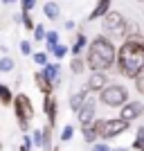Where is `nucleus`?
<instances>
[{
	"label": "nucleus",
	"mask_w": 144,
	"mask_h": 151,
	"mask_svg": "<svg viewBox=\"0 0 144 151\" xmlns=\"http://www.w3.org/2000/svg\"><path fill=\"white\" fill-rule=\"evenodd\" d=\"M119 75L126 79H135L138 75L144 72V41L142 38H126L119 45L115 54Z\"/></svg>",
	"instance_id": "f257e3e1"
},
{
	"label": "nucleus",
	"mask_w": 144,
	"mask_h": 151,
	"mask_svg": "<svg viewBox=\"0 0 144 151\" xmlns=\"http://www.w3.org/2000/svg\"><path fill=\"white\" fill-rule=\"evenodd\" d=\"M86 47H88V52H86V68H90L92 72H106V70L113 68L117 50H115L113 41H110L108 36H104V34H101V36H95Z\"/></svg>",
	"instance_id": "f03ea898"
},
{
	"label": "nucleus",
	"mask_w": 144,
	"mask_h": 151,
	"mask_svg": "<svg viewBox=\"0 0 144 151\" xmlns=\"http://www.w3.org/2000/svg\"><path fill=\"white\" fill-rule=\"evenodd\" d=\"M11 108H14V115H16V122H18V129L23 133H29V124L34 120V104H32L29 95L27 93H16L14 95V101H11Z\"/></svg>",
	"instance_id": "7ed1b4c3"
},
{
	"label": "nucleus",
	"mask_w": 144,
	"mask_h": 151,
	"mask_svg": "<svg viewBox=\"0 0 144 151\" xmlns=\"http://www.w3.org/2000/svg\"><path fill=\"white\" fill-rule=\"evenodd\" d=\"M92 126H95V131H97V138L110 140V138L122 135L124 131H128L131 122L122 120V117H108V120H92Z\"/></svg>",
	"instance_id": "20e7f679"
},
{
	"label": "nucleus",
	"mask_w": 144,
	"mask_h": 151,
	"mask_svg": "<svg viewBox=\"0 0 144 151\" xmlns=\"http://www.w3.org/2000/svg\"><path fill=\"white\" fill-rule=\"evenodd\" d=\"M126 99H128V90L119 83H110V86L99 90V101L108 108H122Z\"/></svg>",
	"instance_id": "39448f33"
},
{
	"label": "nucleus",
	"mask_w": 144,
	"mask_h": 151,
	"mask_svg": "<svg viewBox=\"0 0 144 151\" xmlns=\"http://www.w3.org/2000/svg\"><path fill=\"white\" fill-rule=\"evenodd\" d=\"M95 111H97V99H92V97H86V101L81 104V108L77 111V120H79V124H81V126L92 124V120H95Z\"/></svg>",
	"instance_id": "423d86ee"
},
{
	"label": "nucleus",
	"mask_w": 144,
	"mask_h": 151,
	"mask_svg": "<svg viewBox=\"0 0 144 151\" xmlns=\"http://www.w3.org/2000/svg\"><path fill=\"white\" fill-rule=\"evenodd\" d=\"M43 113H45V117H47V124L54 129V126H57V117H59V99L54 95L43 97Z\"/></svg>",
	"instance_id": "0eeeda50"
},
{
	"label": "nucleus",
	"mask_w": 144,
	"mask_h": 151,
	"mask_svg": "<svg viewBox=\"0 0 144 151\" xmlns=\"http://www.w3.org/2000/svg\"><path fill=\"white\" fill-rule=\"evenodd\" d=\"M124 25H126V20H124V16H122L119 12H108L106 16H104V29H106V32L122 34Z\"/></svg>",
	"instance_id": "6e6552de"
},
{
	"label": "nucleus",
	"mask_w": 144,
	"mask_h": 151,
	"mask_svg": "<svg viewBox=\"0 0 144 151\" xmlns=\"http://www.w3.org/2000/svg\"><path fill=\"white\" fill-rule=\"evenodd\" d=\"M41 75H43L54 88L61 86V81H63V77H61V63H50V61H47L43 65V70H41Z\"/></svg>",
	"instance_id": "1a4fd4ad"
},
{
	"label": "nucleus",
	"mask_w": 144,
	"mask_h": 151,
	"mask_svg": "<svg viewBox=\"0 0 144 151\" xmlns=\"http://www.w3.org/2000/svg\"><path fill=\"white\" fill-rule=\"evenodd\" d=\"M144 113V104L142 101H126L124 106H122V113H119V117L126 122L131 120H138V117H142Z\"/></svg>",
	"instance_id": "9d476101"
},
{
	"label": "nucleus",
	"mask_w": 144,
	"mask_h": 151,
	"mask_svg": "<svg viewBox=\"0 0 144 151\" xmlns=\"http://www.w3.org/2000/svg\"><path fill=\"white\" fill-rule=\"evenodd\" d=\"M106 86H108L106 72H90V77H88V81H86V90L88 93H99V90L106 88Z\"/></svg>",
	"instance_id": "9b49d317"
},
{
	"label": "nucleus",
	"mask_w": 144,
	"mask_h": 151,
	"mask_svg": "<svg viewBox=\"0 0 144 151\" xmlns=\"http://www.w3.org/2000/svg\"><path fill=\"white\" fill-rule=\"evenodd\" d=\"M110 5H113V0H97V5H95V9L90 12V16H88V20H97V18H104L108 12H110Z\"/></svg>",
	"instance_id": "f8f14e48"
},
{
	"label": "nucleus",
	"mask_w": 144,
	"mask_h": 151,
	"mask_svg": "<svg viewBox=\"0 0 144 151\" xmlns=\"http://www.w3.org/2000/svg\"><path fill=\"white\" fill-rule=\"evenodd\" d=\"M34 81H36V88L41 90V95H43V97H47V95L54 93V86H52V83L47 81L41 72H36V75H34Z\"/></svg>",
	"instance_id": "ddd939ff"
},
{
	"label": "nucleus",
	"mask_w": 144,
	"mask_h": 151,
	"mask_svg": "<svg viewBox=\"0 0 144 151\" xmlns=\"http://www.w3.org/2000/svg\"><path fill=\"white\" fill-rule=\"evenodd\" d=\"M86 97H88V90H86V88H83V90H77V93H72V95H70V99H68L70 108L77 113V111L81 108V104L86 101Z\"/></svg>",
	"instance_id": "4468645a"
},
{
	"label": "nucleus",
	"mask_w": 144,
	"mask_h": 151,
	"mask_svg": "<svg viewBox=\"0 0 144 151\" xmlns=\"http://www.w3.org/2000/svg\"><path fill=\"white\" fill-rule=\"evenodd\" d=\"M14 90L7 86V83H2L0 81V106H5V108H9L11 106V101H14Z\"/></svg>",
	"instance_id": "2eb2a0df"
},
{
	"label": "nucleus",
	"mask_w": 144,
	"mask_h": 151,
	"mask_svg": "<svg viewBox=\"0 0 144 151\" xmlns=\"http://www.w3.org/2000/svg\"><path fill=\"white\" fill-rule=\"evenodd\" d=\"M122 36H124V41L126 38H142V32H140L138 23H126L124 29H122Z\"/></svg>",
	"instance_id": "dca6fc26"
},
{
	"label": "nucleus",
	"mask_w": 144,
	"mask_h": 151,
	"mask_svg": "<svg viewBox=\"0 0 144 151\" xmlns=\"http://www.w3.org/2000/svg\"><path fill=\"white\" fill-rule=\"evenodd\" d=\"M43 14H45V18H50V20H57L59 16H61V9H59V5L57 2H45L43 5Z\"/></svg>",
	"instance_id": "f3484780"
},
{
	"label": "nucleus",
	"mask_w": 144,
	"mask_h": 151,
	"mask_svg": "<svg viewBox=\"0 0 144 151\" xmlns=\"http://www.w3.org/2000/svg\"><path fill=\"white\" fill-rule=\"evenodd\" d=\"M43 41H45V52H47V54L52 52V47H54L57 43H61V41H59V34L54 29H47V32H45V38H43Z\"/></svg>",
	"instance_id": "a211bd4d"
},
{
	"label": "nucleus",
	"mask_w": 144,
	"mask_h": 151,
	"mask_svg": "<svg viewBox=\"0 0 144 151\" xmlns=\"http://www.w3.org/2000/svg\"><path fill=\"white\" fill-rule=\"evenodd\" d=\"M88 45V38H86V34H77V38H75V43H72V54L75 57H81V50Z\"/></svg>",
	"instance_id": "6ab92c4d"
},
{
	"label": "nucleus",
	"mask_w": 144,
	"mask_h": 151,
	"mask_svg": "<svg viewBox=\"0 0 144 151\" xmlns=\"http://www.w3.org/2000/svg\"><path fill=\"white\" fill-rule=\"evenodd\" d=\"M70 70H72V75H83V72H86V59H81V57H72Z\"/></svg>",
	"instance_id": "aec40b11"
},
{
	"label": "nucleus",
	"mask_w": 144,
	"mask_h": 151,
	"mask_svg": "<svg viewBox=\"0 0 144 151\" xmlns=\"http://www.w3.org/2000/svg\"><path fill=\"white\" fill-rule=\"evenodd\" d=\"M81 133H83V140H86L88 145H95V142H97V131H95V126H92V124L81 126Z\"/></svg>",
	"instance_id": "412c9836"
},
{
	"label": "nucleus",
	"mask_w": 144,
	"mask_h": 151,
	"mask_svg": "<svg viewBox=\"0 0 144 151\" xmlns=\"http://www.w3.org/2000/svg\"><path fill=\"white\" fill-rule=\"evenodd\" d=\"M41 133H43V147H41V149H43V151H50L52 149V126L45 124L43 129H41Z\"/></svg>",
	"instance_id": "4be33fe9"
},
{
	"label": "nucleus",
	"mask_w": 144,
	"mask_h": 151,
	"mask_svg": "<svg viewBox=\"0 0 144 151\" xmlns=\"http://www.w3.org/2000/svg\"><path fill=\"white\" fill-rule=\"evenodd\" d=\"M68 52H70V47H68V45H63V43H57L54 47H52V52H50V54H52L54 59H57V61H61V59L65 57Z\"/></svg>",
	"instance_id": "5701e85b"
},
{
	"label": "nucleus",
	"mask_w": 144,
	"mask_h": 151,
	"mask_svg": "<svg viewBox=\"0 0 144 151\" xmlns=\"http://www.w3.org/2000/svg\"><path fill=\"white\" fill-rule=\"evenodd\" d=\"M14 68H16V61L9 54H5V57L0 59V72H11Z\"/></svg>",
	"instance_id": "b1692460"
},
{
	"label": "nucleus",
	"mask_w": 144,
	"mask_h": 151,
	"mask_svg": "<svg viewBox=\"0 0 144 151\" xmlns=\"http://www.w3.org/2000/svg\"><path fill=\"white\" fill-rule=\"evenodd\" d=\"M32 59H34V63H36V65H41V68H43L45 63L50 61V54H47V52H32Z\"/></svg>",
	"instance_id": "393cba45"
},
{
	"label": "nucleus",
	"mask_w": 144,
	"mask_h": 151,
	"mask_svg": "<svg viewBox=\"0 0 144 151\" xmlns=\"http://www.w3.org/2000/svg\"><path fill=\"white\" fill-rule=\"evenodd\" d=\"M72 135H75V126H72V124H65L59 138H61V142H70V140H72Z\"/></svg>",
	"instance_id": "a878e982"
},
{
	"label": "nucleus",
	"mask_w": 144,
	"mask_h": 151,
	"mask_svg": "<svg viewBox=\"0 0 144 151\" xmlns=\"http://www.w3.org/2000/svg\"><path fill=\"white\" fill-rule=\"evenodd\" d=\"M29 135H32V145L36 147V149H41V147H43V133H41V129L29 131Z\"/></svg>",
	"instance_id": "bb28decb"
},
{
	"label": "nucleus",
	"mask_w": 144,
	"mask_h": 151,
	"mask_svg": "<svg viewBox=\"0 0 144 151\" xmlns=\"http://www.w3.org/2000/svg\"><path fill=\"white\" fill-rule=\"evenodd\" d=\"M20 23H23V27H25L27 32H32V29H34V25H36L34 18H32V14H20Z\"/></svg>",
	"instance_id": "cd10ccee"
},
{
	"label": "nucleus",
	"mask_w": 144,
	"mask_h": 151,
	"mask_svg": "<svg viewBox=\"0 0 144 151\" xmlns=\"http://www.w3.org/2000/svg\"><path fill=\"white\" fill-rule=\"evenodd\" d=\"M45 25H34V29H32V34H34V41H36V43H41V41H43L45 38Z\"/></svg>",
	"instance_id": "c85d7f7f"
},
{
	"label": "nucleus",
	"mask_w": 144,
	"mask_h": 151,
	"mask_svg": "<svg viewBox=\"0 0 144 151\" xmlns=\"http://www.w3.org/2000/svg\"><path fill=\"white\" fill-rule=\"evenodd\" d=\"M18 2H20V9H23L20 14H32V9L36 7V0H18Z\"/></svg>",
	"instance_id": "c756f323"
},
{
	"label": "nucleus",
	"mask_w": 144,
	"mask_h": 151,
	"mask_svg": "<svg viewBox=\"0 0 144 151\" xmlns=\"http://www.w3.org/2000/svg\"><path fill=\"white\" fill-rule=\"evenodd\" d=\"M133 149H138V151L144 149V129H140V131H138V135H135V142H133Z\"/></svg>",
	"instance_id": "7c9ffc66"
},
{
	"label": "nucleus",
	"mask_w": 144,
	"mask_h": 151,
	"mask_svg": "<svg viewBox=\"0 0 144 151\" xmlns=\"http://www.w3.org/2000/svg\"><path fill=\"white\" fill-rule=\"evenodd\" d=\"M32 52H34L32 41H20V54H23V57H32Z\"/></svg>",
	"instance_id": "2f4dec72"
},
{
	"label": "nucleus",
	"mask_w": 144,
	"mask_h": 151,
	"mask_svg": "<svg viewBox=\"0 0 144 151\" xmlns=\"http://www.w3.org/2000/svg\"><path fill=\"white\" fill-rule=\"evenodd\" d=\"M90 151H110V147H108L106 142H95Z\"/></svg>",
	"instance_id": "473e14b6"
},
{
	"label": "nucleus",
	"mask_w": 144,
	"mask_h": 151,
	"mask_svg": "<svg viewBox=\"0 0 144 151\" xmlns=\"http://www.w3.org/2000/svg\"><path fill=\"white\" fill-rule=\"evenodd\" d=\"M135 86H138V90L144 95V72H142V75H138V77H135Z\"/></svg>",
	"instance_id": "72a5a7b5"
},
{
	"label": "nucleus",
	"mask_w": 144,
	"mask_h": 151,
	"mask_svg": "<svg viewBox=\"0 0 144 151\" xmlns=\"http://www.w3.org/2000/svg\"><path fill=\"white\" fill-rule=\"evenodd\" d=\"M23 145H25L27 149H34V145H32V135H29V133H25V135H23Z\"/></svg>",
	"instance_id": "f704fd0d"
},
{
	"label": "nucleus",
	"mask_w": 144,
	"mask_h": 151,
	"mask_svg": "<svg viewBox=\"0 0 144 151\" xmlns=\"http://www.w3.org/2000/svg\"><path fill=\"white\" fill-rule=\"evenodd\" d=\"M75 20H65V29H70V32H72V29H75Z\"/></svg>",
	"instance_id": "c9c22d12"
},
{
	"label": "nucleus",
	"mask_w": 144,
	"mask_h": 151,
	"mask_svg": "<svg viewBox=\"0 0 144 151\" xmlns=\"http://www.w3.org/2000/svg\"><path fill=\"white\" fill-rule=\"evenodd\" d=\"M11 2H18V0H2V5H11Z\"/></svg>",
	"instance_id": "e433bc0d"
},
{
	"label": "nucleus",
	"mask_w": 144,
	"mask_h": 151,
	"mask_svg": "<svg viewBox=\"0 0 144 151\" xmlns=\"http://www.w3.org/2000/svg\"><path fill=\"white\" fill-rule=\"evenodd\" d=\"M18 151H32V149H27L25 145H20V149H18Z\"/></svg>",
	"instance_id": "4c0bfd02"
},
{
	"label": "nucleus",
	"mask_w": 144,
	"mask_h": 151,
	"mask_svg": "<svg viewBox=\"0 0 144 151\" xmlns=\"http://www.w3.org/2000/svg\"><path fill=\"white\" fill-rule=\"evenodd\" d=\"M110 151H128V149H110Z\"/></svg>",
	"instance_id": "58836bf2"
},
{
	"label": "nucleus",
	"mask_w": 144,
	"mask_h": 151,
	"mask_svg": "<svg viewBox=\"0 0 144 151\" xmlns=\"http://www.w3.org/2000/svg\"><path fill=\"white\" fill-rule=\"evenodd\" d=\"M50 151H59V149H57V147H52V149H50Z\"/></svg>",
	"instance_id": "ea45409f"
},
{
	"label": "nucleus",
	"mask_w": 144,
	"mask_h": 151,
	"mask_svg": "<svg viewBox=\"0 0 144 151\" xmlns=\"http://www.w3.org/2000/svg\"><path fill=\"white\" fill-rule=\"evenodd\" d=\"M0 151H2V140H0Z\"/></svg>",
	"instance_id": "a19ab883"
},
{
	"label": "nucleus",
	"mask_w": 144,
	"mask_h": 151,
	"mask_svg": "<svg viewBox=\"0 0 144 151\" xmlns=\"http://www.w3.org/2000/svg\"><path fill=\"white\" fill-rule=\"evenodd\" d=\"M140 2H144V0H140Z\"/></svg>",
	"instance_id": "79ce46f5"
},
{
	"label": "nucleus",
	"mask_w": 144,
	"mask_h": 151,
	"mask_svg": "<svg viewBox=\"0 0 144 151\" xmlns=\"http://www.w3.org/2000/svg\"><path fill=\"white\" fill-rule=\"evenodd\" d=\"M142 151H144V149H142Z\"/></svg>",
	"instance_id": "37998d69"
}]
</instances>
